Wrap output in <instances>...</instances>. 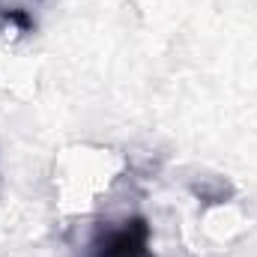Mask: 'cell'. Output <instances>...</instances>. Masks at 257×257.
Instances as JSON below:
<instances>
[{"instance_id":"obj_1","label":"cell","mask_w":257,"mask_h":257,"mask_svg":"<svg viewBox=\"0 0 257 257\" xmlns=\"http://www.w3.org/2000/svg\"><path fill=\"white\" fill-rule=\"evenodd\" d=\"M153 230L144 215L102 221L90 236V257H156L150 248Z\"/></svg>"},{"instance_id":"obj_2","label":"cell","mask_w":257,"mask_h":257,"mask_svg":"<svg viewBox=\"0 0 257 257\" xmlns=\"http://www.w3.org/2000/svg\"><path fill=\"white\" fill-rule=\"evenodd\" d=\"M192 192L200 197V200H206V203H221L224 197H230L233 189L224 183V180H206L203 186H192Z\"/></svg>"}]
</instances>
